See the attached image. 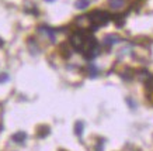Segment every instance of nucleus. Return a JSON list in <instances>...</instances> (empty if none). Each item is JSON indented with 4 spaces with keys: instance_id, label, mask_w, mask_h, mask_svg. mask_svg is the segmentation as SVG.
I'll return each instance as SVG.
<instances>
[{
    "instance_id": "1",
    "label": "nucleus",
    "mask_w": 153,
    "mask_h": 151,
    "mask_svg": "<svg viewBox=\"0 0 153 151\" xmlns=\"http://www.w3.org/2000/svg\"><path fill=\"white\" fill-rule=\"evenodd\" d=\"M88 17H90V21H91L93 26L100 27V26H104V24H107L110 21L111 14L107 13V11H102V10H94V11H91L88 14Z\"/></svg>"
},
{
    "instance_id": "2",
    "label": "nucleus",
    "mask_w": 153,
    "mask_h": 151,
    "mask_svg": "<svg viewBox=\"0 0 153 151\" xmlns=\"http://www.w3.org/2000/svg\"><path fill=\"white\" fill-rule=\"evenodd\" d=\"M84 40H86V37H84L83 31H76V33H73L70 35L69 43L73 50L82 51V50H83V45H84Z\"/></svg>"
},
{
    "instance_id": "3",
    "label": "nucleus",
    "mask_w": 153,
    "mask_h": 151,
    "mask_svg": "<svg viewBox=\"0 0 153 151\" xmlns=\"http://www.w3.org/2000/svg\"><path fill=\"white\" fill-rule=\"evenodd\" d=\"M97 47H98V43L93 35H90V37H87L84 40V45H83L84 52L90 51V50H94V48H97Z\"/></svg>"
},
{
    "instance_id": "4",
    "label": "nucleus",
    "mask_w": 153,
    "mask_h": 151,
    "mask_svg": "<svg viewBox=\"0 0 153 151\" xmlns=\"http://www.w3.org/2000/svg\"><path fill=\"white\" fill-rule=\"evenodd\" d=\"M38 31H39V33H42V34H45V35L51 40L52 43L55 41V30H52L51 27H47V26H39Z\"/></svg>"
},
{
    "instance_id": "5",
    "label": "nucleus",
    "mask_w": 153,
    "mask_h": 151,
    "mask_svg": "<svg viewBox=\"0 0 153 151\" xmlns=\"http://www.w3.org/2000/svg\"><path fill=\"white\" fill-rule=\"evenodd\" d=\"M76 24L77 27H82V29H87V27H91V21H90V17H86V16H80L76 19Z\"/></svg>"
},
{
    "instance_id": "6",
    "label": "nucleus",
    "mask_w": 153,
    "mask_h": 151,
    "mask_svg": "<svg viewBox=\"0 0 153 151\" xmlns=\"http://www.w3.org/2000/svg\"><path fill=\"white\" fill-rule=\"evenodd\" d=\"M126 2L125 0H108V6L112 10H122L125 7Z\"/></svg>"
},
{
    "instance_id": "7",
    "label": "nucleus",
    "mask_w": 153,
    "mask_h": 151,
    "mask_svg": "<svg viewBox=\"0 0 153 151\" xmlns=\"http://www.w3.org/2000/svg\"><path fill=\"white\" fill-rule=\"evenodd\" d=\"M121 38L118 37V35H115V34H110V35H105L104 37V45L105 47H111V45H114V44L120 43Z\"/></svg>"
},
{
    "instance_id": "8",
    "label": "nucleus",
    "mask_w": 153,
    "mask_h": 151,
    "mask_svg": "<svg viewBox=\"0 0 153 151\" xmlns=\"http://www.w3.org/2000/svg\"><path fill=\"white\" fill-rule=\"evenodd\" d=\"M13 141H16V143H20V144H23L25 140H27V134L24 131H19V133H16V134H13Z\"/></svg>"
},
{
    "instance_id": "9",
    "label": "nucleus",
    "mask_w": 153,
    "mask_h": 151,
    "mask_svg": "<svg viewBox=\"0 0 153 151\" xmlns=\"http://www.w3.org/2000/svg\"><path fill=\"white\" fill-rule=\"evenodd\" d=\"M90 5V0H76L74 2V7L77 10H86Z\"/></svg>"
},
{
    "instance_id": "10",
    "label": "nucleus",
    "mask_w": 153,
    "mask_h": 151,
    "mask_svg": "<svg viewBox=\"0 0 153 151\" xmlns=\"http://www.w3.org/2000/svg\"><path fill=\"white\" fill-rule=\"evenodd\" d=\"M98 54H100V48L97 47V48H94V50H90V51L84 52V57L87 58V59H94Z\"/></svg>"
},
{
    "instance_id": "11",
    "label": "nucleus",
    "mask_w": 153,
    "mask_h": 151,
    "mask_svg": "<svg viewBox=\"0 0 153 151\" xmlns=\"http://www.w3.org/2000/svg\"><path fill=\"white\" fill-rule=\"evenodd\" d=\"M48 134H49V127H48V126H41V127L38 128L37 136L39 137V138H44V137H47Z\"/></svg>"
},
{
    "instance_id": "12",
    "label": "nucleus",
    "mask_w": 153,
    "mask_h": 151,
    "mask_svg": "<svg viewBox=\"0 0 153 151\" xmlns=\"http://www.w3.org/2000/svg\"><path fill=\"white\" fill-rule=\"evenodd\" d=\"M87 71H88V75L91 76V78H94V76H97V75H98V69H97V66L93 65V64H90V65H88Z\"/></svg>"
},
{
    "instance_id": "13",
    "label": "nucleus",
    "mask_w": 153,
    "mask_h": 151,
    "mask_svg": "<svg viewBox=\"0 0 153 151\" xmlns=\"http://www.w3.org/2000/svg\"><path fill=\"white\" fill-rule=\"evenodd\" d=\"M83 127H84L83 122H77L76 124H74V133H76V136H82V133H83Z\"/></svg>"
},
{
    "instance_id": "14",
    "label": "nucleus",
    "mask_w": 153,
    "mask_h": 151,
    "mask_svg": "<svg viewBox=\"0 0 153 151\" xmlns=\"http://www.w3.org/2000/svg\"><path fill=\"white\" fill-rule=\"evenodd\" d=\"M60 50H62V55H63V57L65 58H69L70 55H72V50H69V47H68V45H62V47H60Z\"/></svg>"
},
{
    "instance_id": "15",
    "label": "nucleus",
    "mask_w": 153,
    "mask_h": 151,
    "mask_svg": "<svg viewBox=\"0 0 153 151\" xmlns=\"http://www.w3.org/2000/svg\"><path fill=\"white\" fill-rule=\"evenodd\" d=\"M7 80H9V75L7 74H0V83L7 82Z\"/></svg>"
},
{
    "instance_id": "16",
    "label": "nucleus",
    "mask_w": 153,
    "mask_h": 151,
    "mask_svg": "<svg viewBox=\"0 0 153 151\" xmlns=\"http://www.w3.org/2000/svg\"><path fill=\"white\" fill-rule=\"evenodd\" d=\"M126 102H128V103H129V107H132V109H134V107H135V104H134V102H132V100H131V99H126Z\"/></svg>"
},
{
    "instance_id": "17",
    "label": "nucleus",
    "mask_w": 153,
    "mask_h": 151,
    "mask_svg": "<svg viewBox=\"0 0 153 151\" xmlns=\"http://www.w3.org/2000/svg\"><path fill=\"white\" fill-rule=\"evenodd\" d=\"M3 44H4V43H3V40H1V38H0V47H1V45H3Z\"/></svg>"
},
{
    "instance_id": "18",
    "label": "nucleus",
    "mask_w": 153,
    "mask_h": 151,
    "mask_svg": "<svg viewBox=\"0 0 153 151\" xmlns=\"http://www.w3.org/2000/svg\"><path fill=\"white\" fill-rule=\"evenodd\" d=\"M45 2H53V0H45Z\"/></svg>"
}]
</instances>
